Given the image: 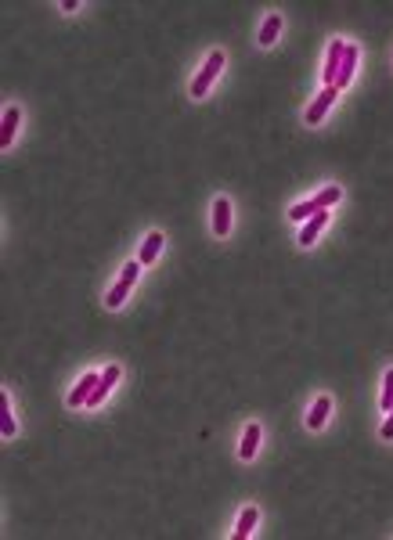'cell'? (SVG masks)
<instances>
[{"label":"cell","mask_w":393,"mask_h":540,"mask_svg":"<svg viewBox=\"0 0 393 540\" xmlns=\"http://www.w3.org/2000/svg\"><path fill=\"white\" fill-rule=\"evenodd\" d=\"M220 69H224V51H213V54L206 58V65L199 69V76L192 80V98H206V94H209V87L217 83Z\"/></svg>","instance_id":"1"},{"label":"cell","mask_w":393,"mask_h":540,"mask_svg":"<svg viewBox=\"0 0 393 540\" xmlns=\"http://www.w3.org/2000/svg\"><path fill=\"white\" fill-rule=\"evenodd\" d=\"M336 98H339V90H336V87H325L318 98L311 101V108H307V126H321L325 115H328V108L336 105Z\"/></svg>","instance_id":"2"},{"label":"cell","mask_w":393,"mask_h":540,"mask_svg":"<svg viewBox=\"0 0 393 540\" xmlns=\"http://www.w3.org/2000/svg\"><path fill=\"white\" fill-rule=\"evenodd\" d=\"M343 54H347V44H343V40H332V44H328V58H325V69H321L325 87H336V76H339V65H343Z\"/></svg>","instance_id":"3"},{"label":"cell","mask_w":393,"mask_h":540,"mask_svg":"<svg viewBox=\"0 0 393 540\" xmlns=\"http://www.w3.org/2000/svg\"><path fill=\"white\" fill-rule=\"evenodd\" d=\"M119 375H123V371H119V364H108L105 371H101V378H98V386H94V393H90V400H87V407H98L105 396H108V389L119 382Z\"/></svg>","instance_id":"4"},{"label":"cell","mask_w":393,"mask_h":540,"mask_svg":"<svg viewBox=\"0 0 393 540\" xmlns=\"http://www.w3.org/2000/svg\"><path fill=\"white\" fill-rule=\"evenodd\" d=\"M98 378L101 375H94V371H87L80 382L73 386V393H69V407L76 410V407H87V400H90V393H94V386H98Z\"/></svg>","instance_id":"5"},{"label":"cell","mask_w":393,"mask_h":540,"mask_svg":"<svg viewBox=\"0 0 393 540\" xmlns=\"http://www.w3.org/2000/svg\"><path fill=\"white\" fill-rule=\"evenodd\" d=\"M260 436H263V429L256 425V422H249V429L246 432H242V443H238V454L242 458H256V451H260Z\"/></svg>","instance_id":"6"},{"label":"cell","mask_w":393,"mask_h":540,"mask_svg":"<svg viewBox=\"0 0 393 540\" xmlns=\"http://www.w3.org/2000/svg\"><path fill=\"white\" fill-rule=\"evenodd\" d=\"M278 33H282V15H278V11H270V15L263 18V25H260L256 44H260V47H270V44L278 40Z\"/></svg>","instance_id":"7"},{"label":"cell","mask_w":393,"mask_h":540,"mask_svg":"<svg viewBox=\"0 0 393 540\" xmlns=\"http://www.w3.org/2000/svg\"><path fill=\"white\" fill-rule=\"evenodd\" d=\"M325 224H328V213L321 209L318 216H311L307 224H304V231H299V245H304V249H307V245H314V241H318V234L325 231Z\"/></svg>","instance_id":"8"},{"label":"cell","mask_w":393,"mask_h":540,"mask_svg":"<svg viewBox=\"0 0 393 540\" xmlns=\"http://www.w3.org/2000/svg\"><path fill=\"white\" fill-rule=\"evenodd\" d=\"M231 231V202L227 199H217L213 202V234L224 238Z\"/></svg>","instance_id":"9"},{"label":"cell","mask_w":393,"mask_h":540,"mask_svg":"<svg viewBox=\"0 0 393 540\" xmlns=\"http://www.w3.org/2000/svg\"><path fill=\"white\" fill-rule=\"evenodd\" d=\"M328 415H332V400L328 396H318L314 400V407H311V415H307V429H325V422H328Z\"/></svg>","instance_id":"10"},{"label":"cell","mask_w":393,"mask_h":540,"mask_svg":"<svg viewBox=\"0 0 393 540\" xmlns=\"http://www.w3.org/2000/svg\"><path fill=\"white\" fill-rule=\"evenodd\" d=\"M256 522H260V512H256V508L249 504V508H242V515H238V526H235V540H246L253 529H256Z\"/></svg>","instance_id":"11"},{"label":"cell","mask_w":393,"mask_h":540,"mask_svg":"<svg viewBox=\"0 0 393 540\" xmlns=\"http://www.w3.org/2000/svg\"><path fill=\"white\" fill-rule=\"evenodd\" d=\"M18 123H22V112L11 105V108L4 112V123H0V126H4V130H0V148H11V141H15V130H18Z\"/></svg>","instance_id":"12"},{"label":"cell","mask_w":393,"mask_h":540,"mask_svg":"<svg viewBox=\"0 0 393 540\" xmlns=\"http://www.w3.org/2000/svg\"><path fill=\"white\" fill-rule=\"evenodd\" d=\"M354 73H357V47H350V44H347L343 65H339V76H336V90H343V87L354 80Z\"/></svg>","instance_id":"13"},{"label":"cell","mask_w":393,"mask_h":540,"mask_svg":"<svg viewBox=\"0 0 393 540\" xmlns=\"http://www.w3.org/2000/svg\"><path fill=\"white\" fill-rule=\"evenodd\" d=\"M159 252H163V231H152V234L144 238V245H141V263H144V267L156 263Z\"/></svg>","instance_id":"14"},{"label":"cell","mask_w":393,"mask_h":540,"mask_svg":"<svg viewBox=\"0 0 393 540\" xmlns=\"http://www.w3.org/2000/svg\"><path fill=\"white\" fill-rule=\"evenodd\" d=\"M130 289H134V284H127L123 277H119V281L112 284V289L105 292V306H108V310H119V306H123V303H127V296H130Z\"/></svg>","instance_id":"15"},{"label":"cell","mask_w":393,"mask_h":540,"mask_svg":"<svg viewBox=\"0 0 393 540\" xmlns=\"http://www.w3.org/2000/svg\"><path fill=\"white\" fill-rule=\"evenodd\" d=\"M0 432H4V439H11L18 429H15V418H11V400L8 393H0Z\"/></svg>","instance_id":"16"},{"label":"cell","mask_w":393,"mask_h":540,"mask_svg":"<svg viewBox=\"0 0 393 540\" xmlns=\"http://www.w3.org/2000/svg\"><path fill=\"white\" fill-rule=\"evenodd\" d=\"M321 213V206L314 202V199H307V202H296L292 209H289V220H296V224H307L311 216H318Z\"/></svg>","instance_id":"17"},{"label":"cell","mask_w":393,"mask_h":540,"mask_svg":"<svg viewBox=\"0 0 393 540\" xmlns=\"http://www.w3.org/2000/svg\"><path fill=\"white\" fill-rule=\"evenodd\" d=\"M339 199H343V191H339V187H336V184H328V187H325V191H318V195H314V202H318L321 209H332V206H336Z\"/></svg>","instance_id":"18"},{"label":"cell","mask_w":393,"mask_h":540,"mask_svg":"<svg viewBox=\"0 0 393 540\" xmlns=\"http://www.w3.org/2000/svg\"><path fill=\"white\" fill-rule=\"evenodd\" d=\"M379 403H382V410L393 407V368H389L386 378H382V400H379Z\"/></svg>","instance_id":"19"},{"label":"cell","mask_w":393,"mask_h":540,"mask_svg":"<svg viewBox=\"0 0 393 540\" xmlns=\"http://www.w3.org/2000/svg\"><path fill=\"white\" fill-rule=\"evenodd\" d=\"M141 267H144V263H141V260H130V263H127V267H123V274H119V277H123V281H127V284H134V281H137V277H141Z\"/></svg>","instance_id":"20"},{"label":"cell","mask_w":393,"mask_h":540,"mask_svg":"<svg viewBox=\"0 0 393 540\" xmlns=\"http://www.w3.org/2000/svg\"><path fill=\"white\" fill-rule=\"evenodd\" d=\"M379 436H382V439H393V407H389V418L382 422V429H379Z\"/></svg>","instance_id":"21"}]
</instances>
